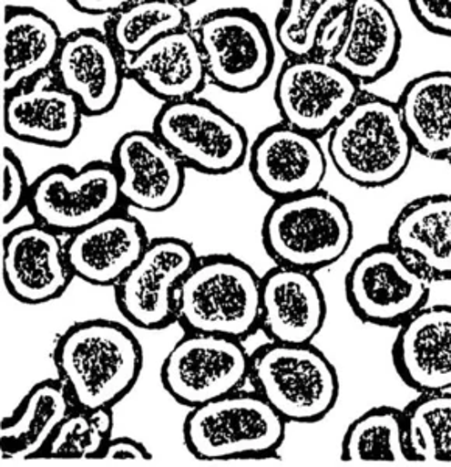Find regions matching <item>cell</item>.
Here are the masks:
<instances>
[{
    "label": "cell",
    "instance_id": "1",
    "mask_svg": "<svg viewBox=\"0 0 451 467\" xmlns=\"http://www.w3.org/2000/svg\"><path fill=\"white\" fill-rule=\"evenodd\" d=\"M54 361L75 407L114 409L136 387L144 369V349L122 323L85 319L59 337Z\"/></svg>",
    "mask_w": 451,
    "mask_h": 467
},
{
    "label": "cell",
    "instance_id": "2",
    "mask_svg": "<svg viewBox=\"0 0 451 467\" xmlns=\"http://www.w3.org/2000/svg\"><path fill=\"white\" fill-rule=\"evenodd\" d=\"M334 171L361 189H383L406 173L415 150L397 101L363 90L327 134Z\"/></svg>",
    "mask_w": 451,
    "mask_h": 467
},
{
    "label": "cell",
    "instance_id": "3",
    "mask_svg": "<svg viewBox=\"0 0 451 467\" xmlns=\"http://www.w3.org/2000/svg\"><path fill=\"white\" fill-rule=\"evenodd\" d=\"M261 282L237 255H198L176 292V323L184 332L246 340L261 329Z\"/></svg>",
    "mask_w": 451,
    "mask_h": 467
},
{
    "label": "cell",
    "instance_id": "4",
    "mask_svg": "<svg viewBox=\"0 0 451 467\" xmlns=\"http://www.w3.org/2000/svg\"><path fill=\"white\" fill-rule=\"evenodd\" d=\"M354 235L349 209L323 187L274 200L261 223V244L276 265L313 273L340 262Z\"/></svg>",
    "mask_w": 451,
    "mask_h": 467
},
{
    "label": "cell",
    "instance_id": "5",
    "mask_svg": "<svg viewBox=\"0 0 451 467\" xmlns=\"http://www.w3.org/2000/svg\"><path fill=\"white\" fill-rule=\"evenodd\" d=\"M254 389L288 424H314L340 399V376L313 343L268 341L251 356Z\"/></svg>",
    "mask_w": 451,
    "mask_h": 467
},
{
    "label": "cell",
    "instance_id": "6",
    "mask_svg": "<svg viewBox=\"0 0 451 467\" xmlns=\"http://www.w3.org/2000/svg\"><path fill=\"white\" fill-rule=\"evenodd\" d=\"M287 424L255 389H237L190 409L182 440L189 453L204 462L266 458L281 449Z\"/></svg>",
    "mask_w": 451,
    "mask_h": 467
},
{
    "label": "cell",
    "instance_id": "7",
    "mask_svg": "<svg viewBox=\"0 0 451 467\" xmlns=\"http://www.w3.org/2000/svg\"><path fill=\"white\" fill-rule=\"evenodd\" d=\"M210 83L229 94H250L276 67V39L266 22L244 6L210 11L193 28Z\"/></svg>",
    "mask_w": 451,
    "mask_h": 467
},
{
    "label": "cell",
    "instance_id": "8",
    "mask_svg": "<svg viewBox=\"0 0 451 467\" xmlns=\"http://www.w3.org/2000/svg\"><path fill=\"white\" fill-rule=\"evenodd\" d=\"M153 131L187 169L202 175L234 173L250 156L243 125L200 96L162 103Z\"/></svg>",
    "mask_w": 451,
    "mask_h": 467
},
{
    "label": "cell",
    "instance_id": "9",
    "mask_svg": "<svg viewBox=\"0 0 451 467\" xmlns=\"http://www.w3.org/2000/svg\"><path fill=\"white\" fill-rule=\"evenodd\" d=\"M344 295L363 323L398 327L428 304L431 282L384 242L356 255L345 273Z\"/></svg>",
    "mask_w": 451,
    "mask_h": 467
},
{
    "label": "cell",
    "instance_id": "10",
    "mask_svg": "<svg viewBox=\"0 0 451 467\" xmlns=\"http://www.w3.org/2000/svg\"><path fill=\"white\" fill-rule=\"evenodd\" d=\"M250 374L251 354L243 341L186 332L165 356L160 382L175 402L195 409L241 389Z\"/></svg>",
    "mask_w": 451,
    "mask_h": 467
},
{
    "label": "cell",
    "instance_id": "11",
    "mask_svg": "<svg viewBox=\"0 0 451 467\" xmlns=\"http://www.w3.org/2000/svg\"><path fill=\"white\" fill-rule=\"evenodd\" d=\"M122 202L111 162L92 161L81 169L61 164L43 171L30 186L27 209L33 222L70 235L116 213Z\"/></svg>",
    "mask_w": 451,
    "mask_h": 467
},
{
    "label": "cell",
    "instance_id": "12",
    "mask_svg": "<svg viewBox=\"0 0 451 467\" xmlns=\"http://www.w3.org/2000/svg\"><path fill=\"white\" fill-rule=\"evenodd\" d=\"M363 86L332 59L287 58L277 72L274 103L281 122L323 138L340 122Z\"/></svg>",
    "mask_w": 451,
    "mask_h": 467
},
{
    "label": "cell",
    "instance_id": "13",
    "mask_svg": "<svg viewBox=\"0 0 451 467\" xmlns=\"http://www.w3.org/2000/svg\"><path fill=\"white\" fill-rule=\"evenodd\" d=\"M197 259L195 246L187 240H149L144 254L114 285L123 318L144 330L165 329L175 324L176 292Z\"/></svg>",
    "mask_w": 451,
    "mask_h": 467
},
{
    "label": "cell",
    "instance_id": "14",
    "mask_svg": "<svg viewBox=\"0 0 451 467\" xmlns=\"http://www.w3.org/2000/svg\"><path fill=\"white\" fill-rule=\"evenodd\" d=\"M248 164L259 191L282 200L321 189L329 156L321 139L279 122L254 139Z\"/></svg>",
    "mask_w": 451,
    "mask_h": 467
},
{
    "label": "cell",
    "instance_id": "15",
    "mask_svg": "<svg viewBox=\"0 0 451 467\" xmlns=\"http://www.w3.org/2000/svg\"><path fill=\"white\" fill-rule=\"evenodd\" d=\"M109 162L118 171L122 202L142 213L169 211L186 189V165L153 130L122 134Z\"/></svg>",
    "mask_w": 451,
    "mask_h": 467
},
{
    "label": "cell",
    "instance_id": "16",
    "mask_svg": "<svg viewBox=\"0 0 451 467\" xmlns=\"http://www.w3.org/2000/svg\"><path fill=\"white\" fill-rule=\"evenodd\" d=\"M2 277L17 303L41 306L63 296L75 276L61 234L37 222L6 234Z\"/></svg>",
    "mask_w": 451,
    "mask_h": 467
},
{
    "label": "cell",
    "instance_id": "17",
    "mask_svg": "<svg viewBox=\"0 0 451 467\" xmlns=\"http://www.w3.org/2000/svg\"><path fill=\"white\" fill-rule=\"evenodd\" d=\"M54 75L55 81L78 100L85 116H105L122 96L127 59L105 30L78 28L64 36Z\"/></svg>",
    "mask_w": 451,
    "mask_h": 467
},
{
    "label": "cell",
    "instance_id": "18",
    "mask_svg": "<svg viewBox=\"0 0 451 467\" xmlns=\"http://www.w3.org/2000/svg\"><path fill=\"white\" fill-rule=\"evenodd\" d=\"M327 321V301L313 271L274 265L261 276V330L276 343H313Z\"/></svg>",
    "mask_w": 451,
    "mask_h": 467
},
{
    "label": "cell",
    "instance_id": "19",
    "mask_svg": "<svg viewBox=\"0 0 451 467\" xmlns=\"http://www.w3.org/2000/svg\"><path fill=\"white\" fill-rule=\"evenodd\" d=\"M149 242L144 223L118 209L70 234L66 253L75 279L96 287H114L144 254Z\"/></svg>",
    "mask_w": 451,
    "mask_h": 467
},
{
    "label": "cell",
    "instance_id": "20",
    "mask_svg": "<svg viewBox=\"0 0 451 467\" xmlns=\"http://www.w3.org/2000/svg\"><path fill=\"white\" fill-rule=\"evenodd\" d=\"M394 369L415 393L451 389V306L426 304L397 327Z\"/></svg>",
    "mask_w": 451,
    "mask_h": 467
},
{
    "label": "cell",
    "instance_id": "21",
    "mask_svg": "<svg viewBox=\"0 0 451 467\" xmlns=\"http://www.w3.org/2000/svg\"><path fill=\"white\" fill-rule=\"evenodd\" d=\"M404 33L386 0H352L349 28L333 61L361 86L391 74L402 54Z\"/></svg>",
    "mask_w": 451,
    "mask_h": 467
},
{
    "label": "cell",
    "instance_id": "22",
    "mask_svg": "<svg viewBox=\"0 0 451 467\" xmlns=\"http://www.w3.org/2000/svg\"><path fill=\"white\" fill-rule=\"evenodd\" d=\"M85 112L67 90L54 81L5 94L4 127L6 134L27 144L66 149L80 136Z\"/></svg>",
    "mask_w": 451,
    "mask_h": 467
},
{
    "label": "cell",
    "instance_id": "23",
    "mask_svg": "<svg viewBox=\"0 0 451 467\" xmlns=\"http://www.w3.org/2000/svg\"><path fill=\"white\" fill-rule=\"evenodd\" d=\"M428 281H451V193L406 202L389 226L388 240Z\"/></svg>",
    "mask_w": 451,
    "mask_h": 467
},
{
    "label": "cell",
    "instance_id": "24",
    "mask_svg": "<svg viewBox=\"0 0 451 467\" xmlns=\"http://www.w3.org/2000/svg\"><path fill=\"white\" fill-rule=\"evenodd\" d=\"M127 75L162 103L198 97L209 81L197 35L189 27L156 39L128 58Z\"/></svg>",
    "mask_w": 451,
    "mask_h": 467
},
{
    "label": "cell",
    "instance_id": "25",
    "mask_svg": "<svg viewBox=\"0 0 451 467\" xmlns=\"http://www.w3.org/2000/svg\"><path fill=\"white\" fill-rule=\"evenodd\" d=\"M63 39L58 24L44 11L6 5L2 26L4 92L35 85L54 72Z\"/></svg>",
    "mask_w": 451,
    "mask_h": 467
},
{
    "label": "cell",
    "instance_id": "26",
    "mask_svg": "<svg viewBox=\"0 0 451 467\" xmlns=\"http://www.w3.org/2000/svg\"><path fill=\"white\" fill-rule=\"evenodd\" d=\"M398 111L415 153L435 161L451 156V70H431L405 85Z\"/></svg>",
    "mask_w": 451,
    "mask_h": 467
},
{
    "label": "cell",
    "instance_id": "27",
    "mask_svg": "<svg viewBox=\"0 0 451 467\" xmlns=\"http://www.w3.org/2000/svg\"><path fill=\"white\" fill-rule=\"evenodd\" d=\"M74 409V400L58 378L35 383L17 409L2 418V458H41L55 431Z\"/></svg>",
    "mask_w": 451,
    "mask_h": 467
},
{
    "label": "cell",
    "instance_id": "28",
    "mask_svg": "<svg viewBox=\"0 0 451 467\" xmlns=\"http://www.w3.org/2000/svg\"><path fill=\"white\" fill-rule=\"evenodd\" d=\"M345 462H409L404 410L377 405L361 413L345 429L341 441Z\"/></svg>",
    "mask_w": 451,
    "mask_h": 467
},
{
    "label": "cell",
    "instance_id": "29",
    "mask_svg": "<svg viewBox=\"0 0 451 467\" xmlns=\"http://www.w3.org/2000/svg\"><path fill=\"white\" fill-rule=\"evenodd\" d=\"M189 27L187 6L173 0H134L108 17L105 32L123 58L140 54L156 39Z\"/></svg>",
    "mask_w": 451,
    "mask_h": 467
},
{
    "label": "cell",
    "instance_id": "30",
    "mask_svg": "<svg viewBox=\"0 0 451 467\" xmlns=\"http://www.w3.org/2000/svg\"><path fill=\"white\" fill-rule=\"evenodd\" d=\"M404 420L411 462L451 464V389L417 393Z\"/></svg>",
    "mask_w": 451,
    "mask_h": 467
},
{
    "label": "cell",
    "instance_id": "31",
    "mask_svg": "<svg viewBox=\"0 0 451 467\" xmlns=\"http://www.w3.org/2000/svg\"><path fill=\"white\" fill-rule=\"evenodd\" d=\"M114 431L112 409L75 407L55 431L41 458L46 460H100Z\"/></svg>",
    "mask_w": 451,
    "mask_h": 467
},
{
    "label": "cell",
    "instance_id": "32",
    "mask_svg": "<svg viewBox=\"0 0 451 467\" xmlns=\"http://www.w3.org/2000/svg\"><path fill=\"white\" fill-rule=\"evenodd\" d=\"M352 0H282L274 22V39L287 58L313 57L319 28Z\"/></svg>",
    "mask_w": 451,
    "mask_h": 467
},
{
    "label": "cell",
    "instance_id": "33",
    "mask_svg": "<svg viewBox=\"0 0 451 467\" xmlns=\"http://www.w3.org/2000/svg\"><path fill=\"white\" fill-rule=\"evenodd\" d=\"M30 186L19 156L5 147L2 156V223L10 224L28 206Z\"/></svg>",
    "mask_w": 451,
    "mask_h": 467
},
{
    "label": "cell",
    "instance_id": "34",
    "mask_svg": "<svg viewBox=\"0 0 451 467\" xmlns=\"http://www.w3.org/2000/svg\"><path fill=\"white\" fill-rule=\"evenodd\" d=\"M408 5L426 32L451 37V0H408Z\"/></svg>",
    "mask_w": 451,
    "mask_h": 467
},
{
    "label": "cell",
    "instance_id": "35",
    "mask_svg": "<svg viewBox=\"0 0 451 467\" xmlns=\"http://www.w3.org/2000/svg\"><path fill=\"white\" fill-rule=\"evenodd\" d=\"M100 460L103 462H149L153 460L151 451L144 442L128 438V436H118L108 442L105 451L101 453Z\"/></svg>",
    "mask_w": 451,
    "mask_h": 467
},
{
    "label": "cell",
    "instance_id": "36",
    "mask_svg": "<svg viewBox=\"0 0 451 467\" xmlns=\"http://www.w3.org/2000/svg\"><path fill=\"white\" fill-rule=\"evenodd\" d=\"M69 5L78 13L87 16L111 17L122 11L125 6L133 4L134 0H67Z\"/></svg>",
    "mask_w": 451,
    "mask_h": 467
},
{
    "label": "cell",
    "instance_id": "37",
    "mask_svg": "<svg viewBox=\"0 0 451 467\" xmlns=\"http://www.w3.org/2000/svg\"><path fill=\"white\" fill-rule=\"evenodd\" d=\"M173 2H176V4H180V5L189 6L193 5V4L198 2V0H173Z\"/></svg>",
    "mask_w": 451,
    "mask_h": 467
},
{
    "label": "cell",
    "instance_id": "38",
    "mask_svg": "<svg viewBox=\"0 0 451 467\" xmlns=\"http://www.w3.org/2000/svg\"><path fill=\"white\" fill-rule=\"evenodd\" d=\"M448 164H450V169H451V156H450V158H448Z\"/></svg>",
    "mask_w": 451,
    "mask_h": 467
}]
</instances>
